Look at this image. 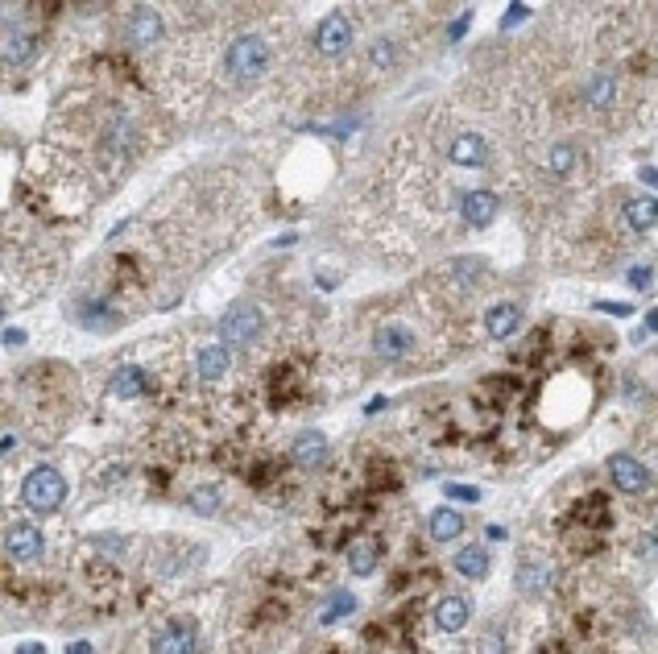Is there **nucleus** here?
Returning a JSON list of instances; mask_svg holds the SVG:
<instances>
[{
  "instance_id": "nucleus-1",
  "label": "nucleus",
  "mask_w": 658,
  "mask_h": 654,
  "mask_svg": "<svg viewBox=\"0 0 658 654\" xmlns=\"http://www.w3.org/2000/svg\"><path fill=\"white\" fill-rule=\"evenodd\" d=\"M270 46H265V37H257V34H241L232 46H228V54H224V67H228V75H232L236 83H252V79H262L265 71H270Z\"/></svg>"
},
{
  "instance_id": "nucleus-2",
  "label": "nucleus",
  "mask_w": 658,
  "mask_h": 654,
  "mask_svg": "<svg viewBox=\"0 0 658 654\" xmlns=\"http://www.w3.org/2000/svg\"><path fill=\"white\" fill-rule=\"evenodd\" d=\"M265 327V315L257 303H249V298H236L232 306L224 311V319H220V340H224V348H249L257 336H262Z\"/></svg>"
},
{
  "instance_id": "nucleus-3",
  "label": "nucleus",
  "mask_w": 658,
  "mask_h": 654,
  "mask_svg": "<svg viewBox=\"0 0 658 654\" xmlns=\"http://www.w3.org/2000/svg\"><path fill=\"white\" fill-rule=\"evenodd\" d=\"M21 497H26L29 510L55 514L58 505L67 502V481H63V472H58V468H50V464L34 468V472L26 476V489H21Z\"/></svg>"
},
{
  "instance_id": "nucleus-4",
  "label": "nucleus",
  "mask_w": 658,
  "mask_h": 654,
  "mask_svg": "<svg viewBox=\"0 0 658 654\" xmlns=\"http://www.w3.org/2000/svg\"><path fill=\"white\" fill-rule=\"evenodd\" d=\"M154 654H195L199 650V626L190 618H179L154 634Z\"/></svg>"
},
{
  "instance_id": "nucleus-5",
  "label": "nucleus",
  "mask_w": 658,
  "mask_h": 654,
  "mask_svg": "<svg viewBox=\"0 0 658 654\" xmlns=\"http://www.w3.org/2000/svg\"><path fill=\"white\" fill-rule=\"evenodd\" d=\"M609 476H613V484L622 489V493L638 497L650 489V472L646 464H642L638 456H630V452H617V456H609Z\"/></svg>"
},
{
  "instance_id": "nucleus-6",
  "label": "nucleus",
  "mask_w": 658,
  "mask_h": 654,
  "mask_svg": "<svg viewBox=\"0 0 658 654\" xmlns=\"http://www.w3.org/2000/svg\"><path fill=\"white\" fill-rule=\"evenodd\" d=\"M410 348H415V332H410L406 323L389 319V323H381L377 332H373V352H377V357H386V360H402Z\"/></svg>"
},
{
  "instance_id": "nucleus-7",
  "label": "nucleus",
  "mask_w": 658,
  "mask_h": 654,
  "mask_svg": "<svg viewBox=\"0 0 658 654\" xmlns=\"http://www.w3.org/2000/svg\"><path fill=\"white\" fill-rule=\"evenodd\" d=\"M497 212H501V199H497L488 187H477L460 199V215H464V224L468 228H488L497 220Z\"/></svg>"
},
{
  "instance_id": "nucleus-8",
  "label": "nucleus",
  "mask_w": 658,
  "mask_h": 654,
  "mask_svg": "<svg viewBox=\"0 0 658 654\" xmlns=\"http://www.w3.org/2000/svg\"><path fill=\"white\" fill-rule=\"evenodd\" d=\"M294 464L303 468V472H315V468H324L327 464V456H332V443H327V435L324 431H303L294 440Z\"/></svg>"
},
{
  "instance_id": "nucleus-9",
  "label": "nucleus",
  "mask_w": 658,
  "mask_h": 654,
  "mask_svg": "<svg viewBox=\"0 0 658 654\" xmlns=\"http://www.w3.org/2000/svg\"><path fill=\"white\" fill-rule=\"evenodd\" d=\"M315 46H319V54H327V58L344 54V50L352 46V21L344 17V13H335V17L319 21V29H315Z\"/></svg>"
},
{
  "instance_id": "nucleus-10",
  "label": "nucleus",
  "mask_w": 658,
  "mask_h": 654,
  "mask_svg": "<svg viewBox=\"0 0 658 654\" xmlns=\"http://www.w3.org/2000/svg\"><path fill=\"white\" fill-rule=\"evenodd\" d=\"M5 551H9L13 559H21V564L37 559L42 555V535H37V526H29V522H13V526L5 530Z\"/></svg>"
},
{
  "instance_id": "nucleus-11",
  "label": "nucleus",
  "mask_w": 658,
  "mask_h": 654,
  "mask_svg": "<svg viewBox=\"0 0 658 654\" xmlns=\"http://www.w3.org/2000/svg\"><path fill=\"white\" fill-rule=\"evenodd\" d=\"M518 327H522V306L518 303H497L485 311V332L493 336V340H509Z\"/></svg>"
},
{
  "instance_id": "nucleus-12",
  "label": "nucleus",
  "mask_w": 658,
  "mask_h": 654,
  "mask_svg": "<svg viewBox=\"0 0 658 654\" xmlns=\"http://www.w3.org/2000/svg\"><path fill=\"white\" fill-rule=\"evenodd\" d=\"M472 618V605L464 601V597H443L439 605H435V626L443 629V634H460L464 626H468Z\"/></svg>"
},
{
  "instance_id": "nucleus-13",
  "label": "nucleus",
  "mask_w": 658,
  "mask_h": 654,
  "mask_svg": "<svg viewBox=\"0 0 658 654\" xmlns=\"http://www.w3.org/2000/svg\"><path fill=\"white\" fill-rule=\"evenodd\" d=\"M228 365H232V357H228L224 344H208V348L195 352V373L203 377V381H220V377L228 373Z\"/></svg>"
},
{
  "instance_id": "nucleus-14",
  "label": "nucleus",
  "mask_w": 658,
  "mask_h": 654,
  "mask_svg": "<svg viewBox=\"0 0 658 654\" xmlns=\"http://www.w3.org/2000/svg\"><path fill=\"white\" fill-rule=\"evenodd\" d=\"M377 564H381V543H377V538H356V543L348 547L352 576H373V572H377Z\"/></svg>"
},
{
  "instance_id": "nucleus-15",
  "label": "nucleus",
  "mask_w": 658,
  "mask_h": 654,
  "mask_svg": "<svg viewBox=\"0 0 658 654\" xmlns=\"http://www.w3.org/2000/svg\"><path fill=\"white\" fill-rule=\"evenodd\" d=\"M451 161H456V166H485V161H488V145H485V137H477V133H460L456 141H451Z\"/></svg>"
},
{
  "instance_id": "nucleus-16",
  "label": "nucleus",
  "mask_w": 658,
  "mask_h": 654,
  "mask_svg": "<svg viewBox=\"0 0 658 654\" xmlns=\"http://www.w3.org/2000/svg\"><path fill=\"white\" fill-rule=\"evenodd\" d=\"M129 37H133L137 46H149V42H158L162 37V17H158L154 9H133L129 13Z\"/></svg>"
},
{
  "instance_id": "nucleus-17",
  "label": "nucleus",
  "mask_w": 658,
  "mask_h": 654,
  "mask_svg": "<svg viewBox=\"0 0 658 654\" xmlns=\"http://www.w3.org/2000/svg\"><path fill=\"white\" fill-rule=\"evenodd\" d=\"M622 220H625V228H633V233H650V228L658 224V207H654V199H650V195L630 199V203H625V212H622Z\"/></svg>"
},
{
  "instance_id": "nucleus-18",
  "label": "nucleus",
  "mask_w": 658,
  "mask_h": 654,
  "mask_svg": "<svg viewBox=\"0 0 658 654\" xmlns=\"http://www.w3.org/2000/svg\"><path fill=\"white\" fill-rule=\"evenodd\" d=\"M145 386H149V377H145L137 365H120L117 373L108 377V389H112L117 398H141Z\"/></svg>"
},
{
  "instance_id": "nucleus-19",
  "label": "nucleus",
  "mask_w": 658,
  "mask_h": 654,
  "mask_svg": "<svg viewBox=\"0 0 658 654\" xmlns=\"http://www.w3.org/2000/svg\"><path fill=\"white\" fill-rule=\"evenodd\" d=\"M427 530H431L435 543H451V538L464 535V518L460 510H451V505H443V510L431 514V522H427Z\"/></svg>"
},
{
  "instance_id": "nucleus-20",
  "label": "nucleus",
  "mask_w": 658,
  "mask_h": 654,
  "mask_svg": "<svg viewBox=\"0 0 658 654\" xmlns=\"http://www.w3.org/2000/svg\"><path fill=\"white\" fill-rule=\"evenodd\" d=\"M451 564H456V572H460V576H468V580H485V576H488V551L472 543V547L456 551V559H451Z\"/></svg>"
},
{
  "instance_id": "nucleus-21",
  "label": "nucleus",
  "mask_w": 658,
  "mask_h": 654,
  "mask_svg": "<svg viewBox=\"0 0 658 654\" xmlns=\"http://www.w3.org/2000/svg\"><path fill=\"white\" fill-rule=\"evenodd\" d=\"M550 580V567L542 564V559H522V567H518V588L522 592H542Z\"/></svg>"
},
{
  "instance_id": "nucleus-22",
  "label": "nucleus",
  "mask_w": 658,
  "mask_h": 654,
  "mask_svg": "<svg viewBox=\"0 0 658 654\" xmlns=\"http://www.w3.org/2000/svg\"><path fill=\"white\" fill-rule=\"evenodd\" d=\"M613 99H617V79L609 71L588 79V104L592 108H613Z\"/></svg>"
},
{
  "instance_id": "nucleus-23",
  "label": "nucleus",
  "mask_w": 658,
  "mask_h": 654,
  "mask_svg": "<svg viewBox=\"0 0 658 654\" xmlns=\"http://www.w3.org/2000/svg\"><path fill=\"white\" fill-rule=\"evenodd\" d=\"M547 171L555 174V179H568V174L576 171V145H568V141L550 145V153H547Z\"/></svg>"
},
{
  "instance_id": "nucleus-24",
  "label": "nucleus",
  "mask_w": 658,
  "mask_h": 654,
  "mask_svg": "<svg viewBox=\"0 0 658 654\" xmlns=\"http://www.w3.org/2000/svg\"><path fill=\"white\" fill-rule=\"evenodd\" d=\"M394 63H397V46L389 42V37H381V42L369 46V67L373 71H389Z\"/></svg>"
},
{
  "instance_id": "nucleus-25",
  "label": "nucleus",
  "mask_w": 658,
  "mask_h": 654,
  "mask_svg": "<svg viewBox=\"0 0 658 654\" xmlns=\"http://www.w3.org/2000/svg\"><path fill=\"white\" fill-rule=\"evenodd\" d=\"M34 54H37V42H34V37H13V42L5 46V58H9L13 67H26L29 58H34Z\"/></svg>"
},
{
  "instance_id": "nucleus-26",
  "label": "nucleus",
  "mask_w": 658,
  "mask_h": 654,
  "mask_svg": "<svg viewBox=\"0 0 658 654\" xmlns=\"http://www.w3.org/2000/svg\"><path fill=\"white\" fill-rule=\"evenodd\" d=\"M190 510H199V514H216V510H220V493L211 489V484H199L195 493H190Z\"/></svg>"
},
{
  "instance_id": "nucleus-27",
  "label": "nucleus",
  "mask_w": 658,
  "mask_h": 654,
  "mask_svg": "<svg viewBox=\"0 0 658 654\" xmlns=\"http://www.w3.org/2000/svg\"><path fill=\"white\" fill-rule=\"evenodd\" d=\"M352 609H356V597H352V592H340V597L327 605L324 621H335V618H344V613H352Z\"/></svg>"
},
{
  "instance_id": "nucleus-28",
  "label": "nucleus",
  "mask_w": 658,
  "mask_h": 654,
  "mask_svg": "<svg viewBox=\"0 0 658 654\" xmlns=\"http://www.w3.org/2000/svg\"><path fill=\"white\" fill-rule=\"evenodd\" d=\"M477 654H505V638L501 634H485L477 642Z\"/></svg>"
},
{
  "instance_id": "nucleus-29",
  "label": "nucleus",
  "mask_w": 658,
  "mask_h": 654,
  "mask_svg": "<svg viewBox=\"0 0 658 654\" xmlns=\"http://www.w3.org/2000/svg\"><path fill=\"white\" fill-rule=\"evenodd\" d=\"M447 493L460 502H480V489H472V484H447Z\"/></svg>"
},
{
  "instance_id": "nucleus-30",
  "label": "nucleus",
  "mask_w": 658,
  "mask_h": 654,
  "mask_svg": "<svg viewBox=\"0 0 658 654\" xmlns=\"http://www.w3.org/2000/svg\"><path fill=\"white\" fill-rule=\"evenodd\" d=\"M630 286L650 290V269H630Z\"/></svg>"
},
{
  "instance_id": "nucleus-31",
  "label": "nucleus",
  "mask_w": 658,
  "mask_h": 654,
  "mask_svg": "<svg viewBox=\"0 0 658 654\" xmlns=\"http://www.w3.org/2000/svg\"><path fill=\"white\" fill-rule=\"evenodd\" d=\"M526 17V9L522 5H514V9H509V17H505V26H514V21H522Z\"/></svg>"
},
{
  "instance_id": "nucleus-32",
  "label": "nucleus",
  "mask_w": 658,
  "mask_h": 654,
  "mask_svg": "<svg viewBox=\"0 0 658 654\" xmlns=\"http://www.w3.org/2000/svg\"><path fill=\"white\" fill-rule=\"evenodd\" d=\"M21 654H42V646H21Z\"/></svg>"
}]
</instances>
